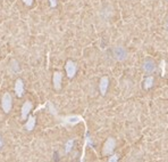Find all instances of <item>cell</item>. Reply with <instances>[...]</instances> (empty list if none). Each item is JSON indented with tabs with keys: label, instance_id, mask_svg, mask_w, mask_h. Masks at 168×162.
Masks as SVG:
<instances>
[{
	"label": "cell",
	"instance_id": "4",
	"mask_svg": "<svg viewBox=\"0 0 168 162\" xmlns=\"http://www.w3.org/2000/svg\"><path fill=\"white\" fill-rule=\"evenodd\" d=\"M116 146V142L114 138H108L107 141H106L105 145H103V150H102V153L106 155L110 154V153H112V151H114V148H115Z\"/></svg>",
	"mask_w": 168,
	"mask_h": 162
},
{
	"label": "cell",
	"instance_id": "10",
	"mask_svg": "<svg viewBox=\"0 0 168 162\" xmlns=\"http://www.w3.org/2000/svg\"><path fill=\"white\" fill-rule=\"evenodd\" d=\"M82 118L77 115H70V116H66V118H63L64 124H76L78 121H82Z\"/></svg>",
	"mask_w": 168,
	"mask_h": 162
},
{
	"label": "cell",
	"instance_id": "3",
	"mask_svg": "<svg viewBox=\"0 0 168 162\" xmlns=\"http://www.w3.org/2000/svg\"><path fill=\"white\" fill-rule=\"evenodd\" d=\"M65 70H66L67 77L72 79V78L76 74V71H77L76 63H75V62H73V61H67L66 65H65Z\"/></svg>",
	"mask_w": 168,
	"mask_h": 162
},
{
	"label": "cell",
	"instance_id": "18",
	"mask_svg": "<svg viewBox=\"0 0 168 162\" xmlns=\"http://www.w3.org/2000/svg\"><path fill=\"white\" fill-rule=\"evenodd\" d=\"M1 145H2V142H1V137H0V147H1Z\"/></svg>",
	"mask_w": 168,
	"mask_h": 162
},
{
	"label": "cell",
	"instance_id": "14",
	"mask_svg": "<svg viewBox=\"0 0 168 162\" xmlns=\"http://www.w3.org/2000/svg\"><path fill=\"white\" fill-rule=\"evenodd\" d=\"M74 141L73 139H70V141L67 142V144H66V153H68V152L70 151V148H72V145H73Z\"/></svg>",
	"mask_w": 168,
	"mask_h": 162
},
{
	"label": "cell",
	"instance_id": "16",
	"mask_svg": "<svg viewBox=\"0 0 168 162\" xmlns=\"http://www.w3.org/2000/svg\"><path fill=\"white\" fill-rule=\"evenodd\" d=\"M49 2H50V6L52 8H55L57 6V0H49Z\"/></svg>",
	"mask_w": 168,
	"mask_h": 162
},
{
	"label": "cell",
	"instance_id": "8",
	"mask_svg": "<svg viewBox=\"0 0 168 162\" xmlns=\"http://www.w3.org/2000/svg\"><path fill=\"white\" fill-rule=\"evenodd\" d=\"M109 86V79L108 77H102L101 80H100V85H99V88H100V92L102 95H106L107 92V89H108Z\"/></svg>",
	"mask_w": 168,
	"mask_h": 162
},
{
	"label": "cell",
	"instance_id": "15",
	"mask_svg": "<svg viewBox=\"0 0 168 162\" xmlns=\"http://www.w3.org/2000/svg\"><path fill=\"white\" fill-rule=\"evenodd\" d=\"M108 162H118V156H117V155H111V156L109 158Z\"/></svg>",
	"mask_w": 168,
	"mask_h": 162
},
{
	"label": "cell",
	"instance_id": "13",
	"mask_svg": "<svg viewBox=\"0 0 168 162\" xmlns=\"http://www.w3.org/2000/svg\"><path fill=\"white\" fill-rule=\"evenodd\" d=\"M11 69H13V70H14V72H17V71H18V69H19V67H18V64H17V62H16V61H15V60H13V61H11Z\"/></svg>",
	"mask_w": 168,
	"mask_h": 162
},
{
	"label": "cell",
	"instance_id": "11",
	"mask_svg": "<svg viewBox=\"0 0 168 162\" xmlns=\"http://www.w3.org/2000/svg\"><path fill=\"white\" fill-rule=\"evenodd\" d=\"M35 127V116H30L27 119V122L25 124V129L27 131L33 130Z\"/></svg>",
	"mask_w": 168,
	"mask_h": 162
},
{
	"label": "cell",
	"instance_id": "19",
	"mask_svg": "<svg viewBox=\"0 0 168 162\" xmlns=\"http://www.w3.org/2000/svg\"><path fill=\"white\" fill-rule=\"evenodd\" d=\"M166 28H167V30H168V22H167V25H166Z\"/></svg>",
	"mask_w": 168,
	"mask_h": 162
},
{
	"label": "cell",
	"instance_id": "7",
	"mask_svg": "<svg viewBox=\"0 0 168 162\" xmlns=\"http://www.w3.org/2000/svg\"><path fill=\"white\" fill-rule=\"evenodd\" d=\"M15 92L18 97H22L24 94V83H23L22 79H17L15 82Z\"/></svg>",
	"mask_w": 168,
	"mask_h": 162
},
{
	"label": "cell",
	"instance_id": "9",
	"mask_svg": "<svg viewBox=\"0 0 168 162\" xmlns=\"http://www.w3.org/2000/svg\"><path fill=\"white\" fill-rule=\"evenodd\" d=\"M32 110V103L31 102H25L22 106V119L25 120L27 118L28 113L31 112Z\"/></svg>",
	"mask_w": 168,
	"mask_h": 162
},
{
	"label": "cell",
	"instance_id": "1",
	"mask_svg": "<svg viewBox=\"0 0 168 162\" xmlns=\"http://www.w3.org/2000/svg\"><path fill=\"white\" fill-rule=\"evenodd\" d=\"M1 106H2V110H4L6 113H9L11 110V105H13V98H11V95L9 92H5L2 95V98H1Z\"/></svg>",
	"mask_w": 168,
	"mask_h": 162
},
{
	"label": "cell",
	"instance_id": "12",
	"mask_svg": "<svg viewBox=\"0 0 168 162\" xmlns=\"http://www.w3.org/2000/svg\"><path fill=\"white\" fill-rule=\"evenodd\" d=\"M152 86H153V77L149 75V77L145 79V81H144V88L150 89Z\"/></svg>",
	"mask_w": 168,
	"mask_h": 162
},
{
	"label": "cell",
	"instance_id": "2",
	"mask_svg": "<svg viewBox=\"0 0 168 162\" xmlns=\"http://www.w3.org/2000/svg\"><path fill=\"white\" fill-rule=\"evenodd\" d=\"M112 54L117 61H125L127 58V52L122 46H117L112 49Z\"/></svg>",
	"mask_w": 168,
	"mask_h": 162
},
{
	"label": "cell",
	"instance_id": "6",
	"mask_svg": "<svg viewBox=\"0 0 168 162\" xmlns=\"http://www.w3.org/2000/svg\"><path fill=\"white\" fill-rule=\"evenodd\" d=\"M61 79H63V74H61V72H55L53 73V87H55V89L56 90H59L60 88H61Z\"/></svg>",
	"mask_w": 168,
	"mask_h": 162
},
{
	"label": "cell",
	"instance_id": "5",
	"mask_svg": "<svg viewBox=\"0 0 168 162\" xmlns=\"http://www.w3.org/2000/svg\"><path fill=\"white\" fill-rule=\"evenodd\" d=\"M143 70L144 72H147L148 74L153 73L156 71V64L152 60H145L143 62Z\"/></svg>",
	"mask_w": 168,
	"mask_h": 162
},
{
	"label": "cell",
	"instance_id": "17",
	"mask_svg": "<svg viewBox=\"0 0 168 162\" xmlns=\"http://www.w3.org/2000/svg\"><path fill=\"white\" fill-rule=\"evenodd\" d=\"M23 1L26 6H32V4H33V0H23Z\"/></svg>",
	"mask_w": 168,
	"mask_h": 162
}]
</instances>
